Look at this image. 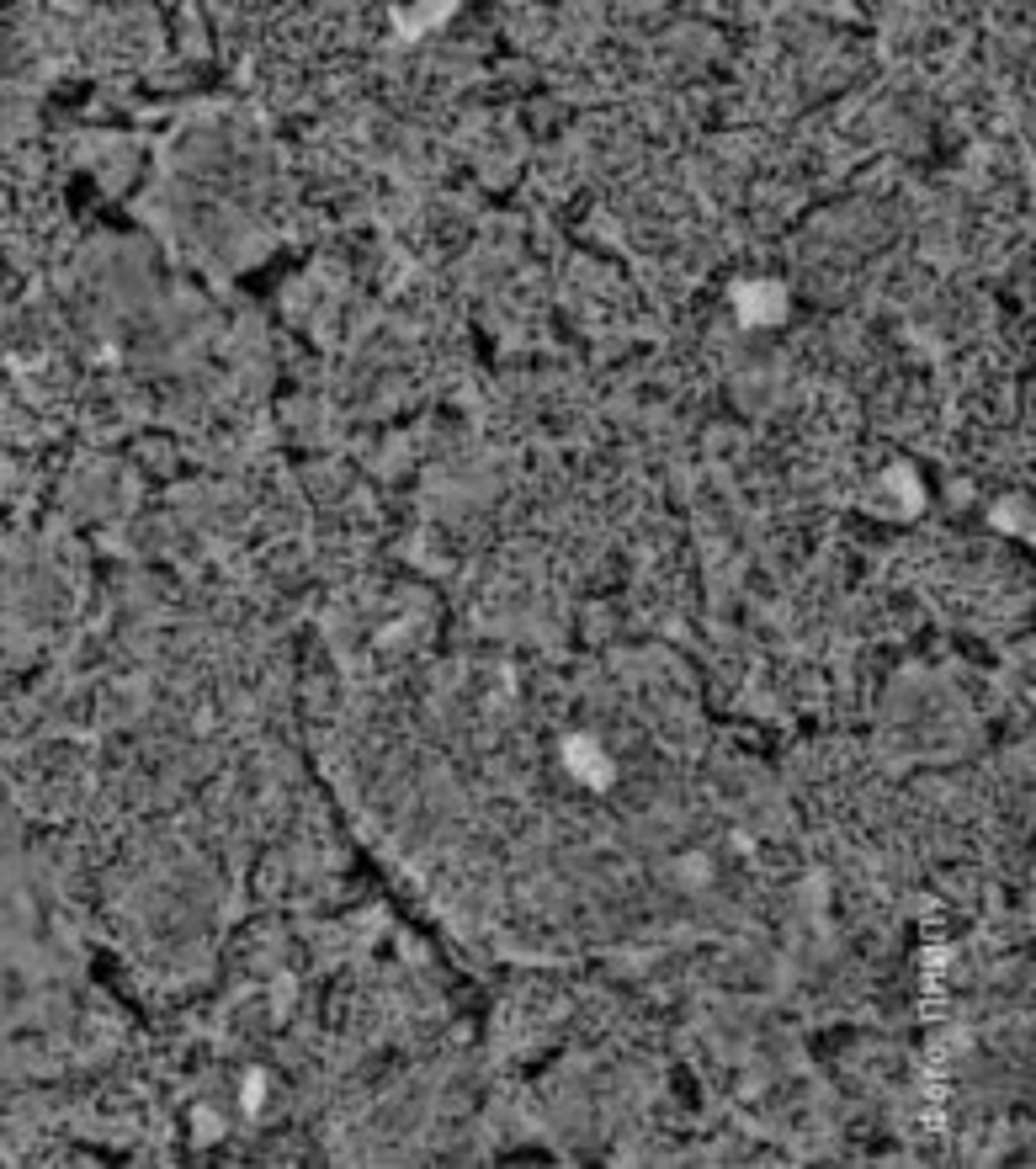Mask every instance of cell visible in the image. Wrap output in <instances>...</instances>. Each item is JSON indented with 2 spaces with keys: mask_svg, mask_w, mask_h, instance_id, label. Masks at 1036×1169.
Masks as SVG:
<instances>
[{
  "mask_svg": "<svg viewBox=\"0 0 1036 1169\" xmlns=\"http://www.w3.org/2000/svg\"><path fill=\"white\" fill-rule=\"evenodd\" d=\"M564 771L580 782V787H595V792H606L611 782H616V761L606 755V744L601 739H590V733H569L564 739Z\"/></svg>",
  "mask_w": 1036,
  "mask_h": 1169,
  "instance_id": "cell-1",
  "label": "cell"
},
{
  "mask_svg": "<svg viewBox=\"0 0 1036 1169\" xmlns=\"http://www.w3.org/2000/svg\"><path fill=\"white\" fill-rule=\"evenodd\" d=\"M734 308L745 325H776L787 314V287L781 282H739L734 287Z\"/></svg>",
  "mask_w": 1036,
  "mask_h": 1169,
  "instance_id": "cell-2",
  "label": "cell"
},
{
  "mask_svg": "<svg viewBox=\"0 0 1036 1169\" xmlns=\"http://www.w3.org/2000/svg\"><path fill=\"white\" fill-rule=\"evenodd\" d=\"M447 17H458L452 0H436V6H393V27H399V38H421V33L442 27Z\"/></svg>",
  "mask_w": 1036,
  "mask_h": 1169,
  "instance_id": "cell-3",
  "label": "cell"
},
{
  "mask_svg": "<svg viewBox=\"0 0 1036 1169\" xmlns=\"http://www.w3.org/2000/svg\"><path fill=\"white\" fill-rule=\"evenodd\" d=\"M245 1111H261V1101H266V1074H245Z\"/></svg>",
  "mask_w": 1036,
  "mask_h": 1169,
  "instance_id": "cell-4",
  "label": "cell"
}]
</instances>
